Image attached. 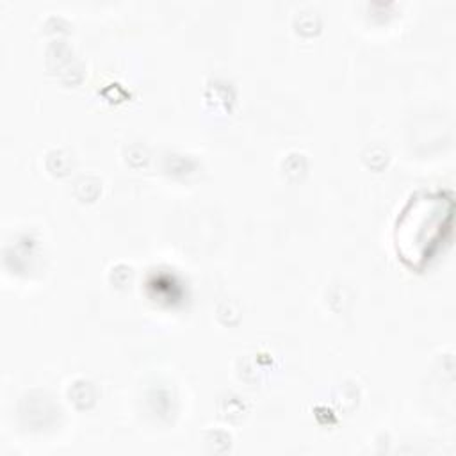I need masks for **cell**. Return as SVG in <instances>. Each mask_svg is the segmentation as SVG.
<instances>
[{
	"label": "cell",
	"instance_id": "cell-1",
	"mask_svg": "<svg viewBox=\"0 0 456 456\" xmlns=\"http://www.w3.org/2000/svg\"><path fill=\"white\" fill-rule=\"evenodd\" d=\"M454 201L445 191H420L408 200L395 224V248L411 269H422L447 240Z\"/></svg>",
	"mask_w": 456,
	"mask_h": 456
}]
</instances>
